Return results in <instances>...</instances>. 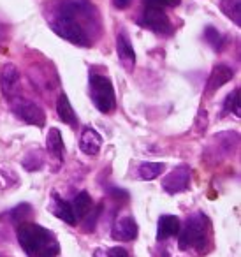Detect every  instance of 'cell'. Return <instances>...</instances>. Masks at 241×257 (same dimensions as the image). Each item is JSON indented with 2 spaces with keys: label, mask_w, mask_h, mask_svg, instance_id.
<instances>
[{
  "label": "cell",
  "mask_w": 241,
  "mask_h": 257,
  "mask_svg": "<svg viewBox=\"0 0 241 257\" xmlns=\"http://www.w3.org/2000/svg\"><path fill=\"white\" fill-rule=\"evenodd\" d=\"M237 145H239V134L237 133L227 131V133L215 134L211 138L208 150H206V159L213 162H222L223 159L230 157L237 150Z\"/></svg>",
  "instance_id": "cell-6"
},
{
  "label": "cell",
  "mask_w": 241,
  "mask_h": 257,
  "mask_svg": "<svg viewBox=\"0 0 241 257\" xmlns=\"http://www.w3.org/2000/svg\"><path fill=\"white\" fill-rule=\"evenodd\" d=\"M220 11L234 22V25H241V0H220Z\"/></svg>",
  "instance_id": "cell-19"
},
{
  "label": "cell",
  "mask_w": 241,
  "mask_h": 257,
  "mask_svg": "<svg viewBox=\"0 0 241 257\" xmlns=\"http://www.w3.org/2000/svg\"><path fill=\"white\" fill-rule=\"evenodd\" d=\"M206 128H208V111L206 109H199L197 116H195L194 121V133L197 136H202L206 133Z\"/></svg>",
  "instance_id": "cell-25"
},
{
  "label": "cell",
  "mask_w": 241,
  "mask_h": 257,
  "mask_svg": "<svg viewBox=\"0 0 241 257\" xmlns=\"http://www.w3.org/2000/svg\"><path fill=\"white\" fill-rule=\"evenodd\" d=\"M116 241H132L138 238V224H136L134 217L125 215L120 217L113 225V232H111Z\"/></svg>",
  "instance_id": "cell-10"
},
{
  "label": "cell",
  "mask_w": 241,
  "mask_h": 257,
  "mask_svg": "<svg viewBox=\"0 0 241 257\" xmlns=\"http://www.w3.org/2000/svg\"><path fill=\"white\" fill-rule=\"evenodd\" d=\"M180 245L181 250H188V248H194V250H202L206 248V243H208V234H209V220L202 211H195L194 215L187 218L185 222L183 229L180 232Z\"/></svg>",
  "instance_id": "cell-3"
},
{
  "label": "cell",
  "mask_w": 241,
  "mask_h": 257,
  "mask_svg": "<svg viewBox=\"0 0 241 257\" xmlns=\"http://www.w3.org/2000/svg\"><path fill=\"white\" fill-rule=\"evenodd\" d=\"M51 211L57 215L58 218H62L64 222H67L69 225H76V217L72 211L71 203L64 201L62 197H58V194H53V204H51Z\"/></svg>",
  "instance_id": "cell-16"
},
{
  "label": "cell",
  "mask_w": 241,
  "mask_h": 257,
  "mask_svg": "<svg viewBox=\"0 0 241 257\" xmlns=\"http://www.w3.org/2000/svg\"><path fill=\"white\" fill-rule=\"evenodd\" d=\"M18 185V175L11 168H0V190H9Z\"/></svg>",
  "instance_id": "cell-23"
},
{
  "label": "cell",
  "mask_w": 241,
  "mask_h": 257,
  "mask_svg": "<svg viewBox=\"0 0 241 257\" xmlns=\"http://www.w3.org/2000/svg\"><path fill=\"white\" fill-rule=\"evenodd\" d=\"M72 211H74V217L76 220H81L85 218L86 215L90 213L92 210V197H90L88 192H79L78 196L74 197V201L71 203Z\"/></svg>",
  "instance_id": "cell-18"
},
{
  "label": "cell",
  "mask_w": 241,
  "mask_h": 257,
  "mask_svg": "<svg viewBox=\"0 0 241 257\" xmlns=\"http://www.w3.org/2000/svg\"><path fill=\"white\" fill-rule=\"evenodd\" d=\"M46 150L48 154L53 159H57L58 162L64 161V154H65V147H64V140H62V134L58 128H50V133L46 136Z\"/></svg>",
  "instance_id": "cell-14"
},
{
  "label": "cell",
  "mask_w": 241,
  "mask_h": 257,
  "mask_svg": "<svg viewBox=\"0 0 241 257\" xmlns=\"http://www.w3.org/2000/svg\"><path fill=\"white\" fill-rule=\"evenodd\" d=\"M18 241L29 257H57L60 253V245L53 232L34 222L18 225Z\"/></svg>",
  "instance_id": "cell-2"
},
{
  "label": "cell",
  "mask_w": 241,
  "mask_h": 257,
  "mask_svg": "<svg viewBox=\"0 0 241 257\" xmlns=\"http://www.w3.org/2000/svg\"><path fill=\"white\" fill-rule=\"evenodd\" d=\"M180 232V220L174 215H162L159 218V229H157V239L162 241Z\"/></svg>",
  "instance_id": "cell-15"
},
{
  "label": "cell",
  "mask_w": 241,
  "mask_h": 257,
  "mask_svg": "<svg viewBox=\"0 0 241 257\" xmlns=\"http://www.w3.org/2000/svg\"><path fill=\"white\" fill-rule=\"evenodd\" d=\"M9 104H11L13 113L22 121H25V123H29V125H34V127H39V128L44 127V123H46V114H44L43 107L37 102L27 99V97L15 95L9 100Z\"/></svg>",
  "instance_id": "cell-5"
},
{
  "label": "cell",
  "mask_w": 241,
  "mask_h": 257,
  "mask_svg": "<svg viewBox=\"0 0 241 257\" xmlns=\"http://www.w3.org/2000/svg\"><path fill=\"white\" fill-rule=\"evenodd\" d=\"M116 53L120 64L127 69L129 72L134 71L136 67V51L132 48V43L129 39V36L125 32H120L116 37Z\"/></svg>",
  "instance_id": "cell-11"
},
{
  "label": "cell",
  "mask_w": 241,
  "mask_h": 257,
  "mask_svg": "<svg viewBox=\"0 0 241 257\" xmlns=\"http://www.w3.org/2000/svg\"><path fill=\"white\" fill-rule=\"evenodd\" d=\"M132 0H113V6L116 9H127L131 6Z\"/></svg>",
  "instance_id": "cell-29"
},
{
  "label": "cell",
  "mask_w": 241,
  "mask_h": 257,
  "mask_svg": "<svg viewBox=\"0 0 241 257\" xmlns=\"http://www.w3.org/2000/svg\"><path fill=\"white\" fill-rule=\"evenodd\" d=\"M30 211H32V208H30V204H27V203H23V204H20V206H16L15 210L11 211L13 222H18V224L25 222L23 218H25L27 215H30Z\"/></svg>",
  "instance_id": "cell-27"
},
{
  "label": "cell",
  "mask_w": 241,
  "mask_h": 257,
  "mask_svg": "<svg viewBox=\"0 0 241 257\" xmlns=\"http://www.w3.org/2000/svg\"><path fill=\"white\" fill-rule=\"evenodd\" d=\"M143 4H145V8L162 9V11H166V9H169V8L180 6V0H143Z\"/></svg>",
  "instance_id": "cell-26"
},
{
  "label": "cell",
  "mask_w": 241,
  "mask_h": 257,
  "mask_svg": "<svg viewBox=\"0 0 241 257\" xmlns=\"http://www.w3.org/2000/svg\"><path fill=\"white\" fill-rule=\"evenodd\" d=\"M90 95L100 113H111L116 106V95H114L113 83L107 76L92 74L90 76Z\"/></svg>",
  "instance_id": "cell-4"
},
{
  "label": "cell",
  "mask_w": 241,
  "mask_h": 257,
  "mask_svg": "<svg viewBox=\"0 0 241 257\" xmlns=\"http://www.w3.org/2000/svg\"><path fill=\"white\" fill-rule=\"evenodd\" d=\"M204 39L206 43L209 44L211 48H215V50H220L222 48V36L218 34V30L213 29V27H208V29L204 30Z\"/></svg>",
  "instance_id": "cell-24"
},
{
  "label": "cell",
  "mask_w": 241,
  "mask_h": 257,
  "mask_svg": "<svg viewBox=\"0 0 241 257\" xmlns=\"http://www.w3.org/2000/svg\"><path fill=\"white\" fill-rule=\"evenodd\" d=\"M192 171L188 166H178L174 168L169 175H166V178L162 180V189L167 194H178L185 192L190 185Z\"/></svg>",
  "instance_id": "cell-8"
},
{
  "label": "cell",
  "mask_w": 241,
  "mask_h": 257,
  "mask_svg": "<svg viewBox=\"0 0 241 257\" xmlns=\"http://www.w3.org/2000/svg\"><path fill=\"white\" fill-rule=\"evenodd\" d=\"M57 113H58V118H60L64 123L71 125V127H74V125L78 123V116H76L74 109H72L71 102H69V97L65 95V93H60V95H58Z\"/></svg>",
  "instance_id": "cell-17"
},
{
  "label": "cell",
  "mask_w": 241,
  "mask_h": 257,
  "mask_svg": "<svg viewBox=\"0 0 241 257\" xmlns=\"http://www.w3.org/2000/svg\"><path fill=\"white\" fill-rule=\"evenodd\" d=\"M234 113L237 118L241 116V107H239V88H234L229 95L223 100V113L222 116H227V114Z\"/></svg>",
  "instance_id": "cell-21"
},
{
  "label": "cell",
  "mask_w": 241,
  "mask_h": 257,
  "mask_svg": "<svg viewBox=\"0 0 241 257\" xmlns=\"http://www.w3.org/2000/svg\"><path fill=\"white\" fill-rule=\"evenodd\" d=\"M22 166L27 169V171H39L44 166V154L41 150H32L23 157Z\"/></svg>",
  "instance_id": "cell-20"
},
{
  "label": "cell",
  "mask_w": 241,
  "mask_h": 257,
  "mask_svg": "<svg viewBox=\"0 0 241 257\" xmlns=\"http://www.w3.org/2000/svg\"><path fill=\"white\" fill-rule=\"evenodd\" d=\"M20 83V71L15 64H6L0 71V88L2 95L11 100L16 95V88Z\"/></svg>",
  "instance_id": "cell-9"
},
{
  "label": "cell",
  "mask_w": 241,
  "mask_h": 257,
  "mask_svg": "<svg viewBox=\"0 0 241 257\" xmlns=\"http://www.w3.org/2000/svg\"><path fill=\"white\" fill-rule=\"evenodd\" d=\"M44 15L51 30L76 46H92L100 34L99 9L90 0H53Z\"/></svg>",
  "instance_id": "cell-1"
},
{
  "label": "cell",
  "mask_w": 241,
  "mask_h": 257,
  "mask_svg": "<svg viewBox=\"0 0 241 257\" xmlns=\"http://www.w3.org/2000/svg\"><path fill=\"white\" fill-rule=\"evenodd\" d=\"M107 257H131L129 252L122 246H113V248L107 250Z\"/></svg>",
  "instance_id": "cell-28"
},
{
  "label": "cell",
  "mask_w": 241,
  "mask_h": 257,
  "mask_svg": "<svg viewBox=\"0 0 241 257\" xmlns=\"http://www.w3.org/2000/svg\"><path fill=\"white\" fill-rule=\"evenodd\" d=\"M145 29L152 30V32H157V34H167L173 32V25H171V20L169 16L166 15V11L162 9H152V8H145L143 11V18L139 20Z\"/></svg>",
  "instance_id": "cell-7"
},
{
  "label": "cell",
  "mask_w": 241,
  "mask_h": 257,
  "mask_svg": "<svg viewBox=\"0 0 241 257\" xmlns=\"http://www.w3.org/2000/svg\"><path fill=\"white\" fill-rule=\"evenodd\" d=\"M164 168L166 166L162 162H145V164L139 166V176L143 180H155L162 175Z\"/></svg>",
  "instance_id": "cell-22"
},
{
  "label": "cell",
  "mask_w": 241,
  "mask_h": 257,
  "mask_svg": "<svg viewBox=\"0 0 241 257\" xmlns=\"http://www.w3.org/2000/svg\"><path fill=\"white\" fill-rule=\"evenodd\" d=\"M79 148L85 155L95 157L102 148V136L97 133L95 128L86 127L81 134V140H79Z\"/></svg>",
  "instance_id": "cell-13"
},
{
  "label": "cell",
  "mask_w": 241,
  "mask_h": 257,
  "mask_svg": "<svg viewBox=\"0 0 241 257\" xmlns=\"http://www.w3.org/2000/svg\"><path fill=\"white\" fill-rule=\"evenodd\" d=\"M234 78V71L229 67V65H215L211 71V74H209L208 78V83H206V95H211V93H215L218 88H222L225 83H229L230 79Z\"/></svg>",
  "instance_id": "cell-12"
}]
</instances>
